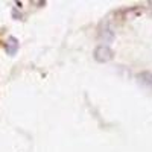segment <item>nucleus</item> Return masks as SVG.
Wrapping results in <instances>:
<instances>
[{
	"mask_svg": "<svg viewBox=\"0 0 152 152\" xmlns=\"http://www.w3.org/2000/svg\"><path fill=\"white\" fill-rule=\"evenodd\" d=\"M93 58L96 62H100V64H105V62H110L114 58V52L113 49L107 44H99L97 47H94L93 50Z\"/></svg>",
	"mask_w": 152,
	"mask_h": 152,
	"instance_id": "nucleus-1",
	"label": "nucleus"
},
{
	"mask_svg": "<svg viewBox=\"0 0 152 152\" xmlns=\"http://www.w3.org/2000/svg\"><path fill=\"white\" fill-rule=\"evenodd\" d=\"M99 38L105 43H113L114 38H116V34H114L113 28L110 26V23H102L99 28Z\"/></svg>",
	"mask_w": 152,
	"mask_h": 152,
	"instance_id": "nucleus-2",
	"label": "nucleus"
},
{
	"mask_svg": "<svg viewBox=\"0 0 152 152\" xmlns=\"http://www.w3.org/2000/svg\"><path fill=\"white\" fill-rule=\"evenodd\" d=\"M135 79H137V82H138L140 87H143L145 90L152 93V73L151 72H140V73H137Z\"/></svg>",
	"mask_w": 152,
	"mask_h": 152,
	"instance_id": "nucleus-3",
	"label": "nucleus"
},
{
	"mask_svg": "<svg viewBox=\"0 0 152 152\" xmlns=\"http://www.w3.org/2000/svg\"><path fill=\"white\" fill-rule=\"evenodd\" d=\"M5 47H6L9 55H15L18 52V41H17V38H9L8 43L5 44Z\"/></svg>",
	"mask_w": 152,
	"mask_h": 152,
	"instance_id": "nucleus-4",
	"label": "nucleus"
},
{
	"mask_svg": "<svg viewBox=\"0 0 152 152\" xmlns=\"http://www.w3.org/2000/svg\"><path fill=\"white\" fill-rule=\"evenodd\" d=\"M149 5H152V2H151V3H149ZM151 15H152V6H151Z\"/></svg>",
	"mask_w": 152,
	"mask_h": 152,
	"instance_id": "nucleus-5",
	"label": "nucleus"
}]
</instances>
